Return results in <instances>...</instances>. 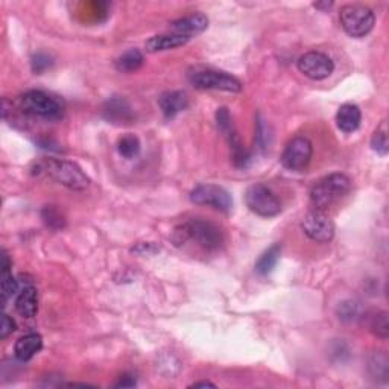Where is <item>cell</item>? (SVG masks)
Masks as SVG:
<instances>
[{"instance_id": "1", "label": "cell", "mask_w": 389, "mask_h": 389, "mask_svg": "<svg viewBox=\"0 0 389 389\" xmlns=\"http://www.w3.org/2000/svg\"><path fill=\"white\" fill-rule=\"evenodd\" d=\"M32 173L38 177H47L58 184L72 190H86L90 186V178L82 169L72 161L60 159H45L35 163Z\"/></svg>"}, {"instance_id": "2", "label": "cell", "mask_w": 389, "mask_h": 389, "mask_svg": "<svg viewBox=\"0 0 389 389\" xmlns=\"http://www.w3.org/2000/svg\"><path fill=\"white\" fill-rule=\"evenodd\" d=\"M172 241L177 246L184 245L192 241L198 246L207 251H214L221 248L223 242V236L221 230L214 223L204 219H190L180 225L172 236Z\"/></svg>"}, {"instance_id": "3", "label": "cell", "mask_w": 389, "mask_h": 389, "mask_svg": "<svg viewBox=\"0 0 389 389\" xmlns=\"http://www.w3.org/2000/svg\"><path fill=\"white\" fill-rule=\"evenodd\" d=\"M351 190V180L345 173H330L321 178L310 190V201L315 210L326 212Z\"/></svg>"}, {"instance_id": "4", "label": "cell", "mask_w": 389, "mask_h": 389, "mask_svg": "<svg viewBox=\"0 0 389 389\" xmlns=\"http://www.w3.org/2000/svg\"><path fill=\"white\" fill-rule=\"evenodd\" d=\"M20 109L31 116H38L43 119H60L63 116V104L56 97L41 90H31L19 99Z\"/></svg>"}, {"instance_id": "5", "label": "cell", "mask_w": 389, "mask_h": 389, "mask_svg": "<svg viewBox=\"0 0 389 389\" xmlns=\"http://www.w3.org/2000/svg\"><path fill=\"white\" fill-rule=\"evenodd\" d=\"M339 20L344 31L353 38H362L368 35L374 28L376 15L368 6L363 5H345L339 11Z\"/></svg>"}, {"instance_id": "6", "label": "cell", "mask_w": 389, "mask_h": 389, "mask_svg": "<svg viewBox=\"0 0 389 389\" xmlns=\"http://www.w3.org/2000/svg\"><path fill=\"white\" fill-rule=\"evenodd\" d=\"M190 84L201 90H221V92H242V82L231 74L212 69H195L189 72Z\"/></svg>"}, {"instance_id": "7", "label": "cell", "mask_w": 389, "mask_h": 389, "mask_svg": "<svg viewBox=\"0 0 389 389\" xmlns=\"http://www.w3.org/2000/svg\"><path fill=\"white\" fill-rule=\"evenodd\" d=\"M245 203L253 213L262 218H274L281 212V204L276 193L264 184H254L248 187Z\"/></svg>"}, {"instance_id": "8", "label": "cell", "mask_w": 389, "mask_h": 389, "mask_svg": "<svg viewBox=\"0 0 389 389\" xmlns=\"http://www.w3.org/2000/svg\"><path fill=\"white\" fill-rule=\"evenodd\" d=\"M190 200L196 205H207L222 213L233 209V198L225 189L216 184H200L190 192Z\"/></svg>"}, {"instance_id": "9", "label": "cell", "mask_w": 389, "mask_h": 389, "mask_svg": "<svg viewBox=\"0 0 389 389\" xmlns=\"http://www.w3.org/2000/svg\"><path fill=\"white\" fill-rule=\"evenodd\" d=\"M313 155V146L308 137H294L281 154V164L289 170L300 172L309 166Z\"/></svg>"}, {"instance_id": "10", "label": "cell", "mask_w": 389, "mask_h": 389, "mask_svg": "<svg viewBox=\"0 0 389 389\" xmlns=\"http://www.w3.org/2000/svg\"><path fill=\"white\" fill-rule=\"evenodd\" d=\"M304 235L319 244L330 242L335 236V223L322 210H313L301 222Z\"/></svg>"}, {"instance_id": "11", "label": "cell", "mask_w": 389, "mask_h": 389, "mask_svg": "<svg viewBox=\"0 0 389 389\" xmlns=\"http://www.w3.org/2000/svg\"><path fill=\"white\" fill-rule=\"evenodd\" d=\"M296 68L304 77L313 81H322L328 78L335 70L332 58L322 52H308L298 58Z\"/></svg>"}, {"instance_id": "12", "label": "cell", "mask_w": 389, "mask_h": 389, "mask_svg": "<svg viewBox=\"0 0 389 389\" xmlns=\"http://www.w3.org/2000/svg\"><path fill=\"white\" fill-rule=\"evenodd\" d=\"M207 26H209V19H207V15L203 13H196L172 22L169 31L172 34L183 35L192 40L193 37L203 34V32L207 29Z\"/></svg>"}, {"instance_id": "13", "label": "cell", "mask_w": 389, "mask_h": 389, "mask_svg": "<svg viewBox=\"0 0 389 389\" xmlns=\"http://www.w3.org/2000/svg\"><path fill=\"white\" fill-rule=\"evenodd\" d=\"M159 105L166 119L175 118L177 114L184 111L189 105V97L184 92H166L159 97Z\"/></svg>"}, {"instance_id": "14", "label": "cell", "mask_w": 389, "mask_h": 389, "mask_svg": "<svg viewBox=\"0 0 389 389\" xmlns=\"http://www.w3.org/2000/svg\"><path fill=\"white\" fill-rule=\"evenodd\" d=\"M360 122L362 113L359 106L354 104H344L336 113V125L342 132H347V134L358 129L360 127Z\"/></svg>"}, {"instance_id": "15", "label": "cell", "mask_w": 389, "mask_h": 389, "mask_svg": "<svg viewBox=\"0 0 389 389\" xmlns=\"http://www.w3.org/2000/svg\"><path fill=\"white\" fill-rule=\"evenodd\" d=\"M190 41V38L183 37V35H177V34H161V35H155L152 38H149L145 45L146 52L149 54H157V52H164V51H170V49H177L187 45Z\"/></svg>"}, {"instance_id": "16", "label": "cell", "mask_w": 389, "mask_h": 389, "mask_svg": "<svg viewBox=\"0 0 389 389\" xmlns=\"http://www.w3.org/2000/svg\"><path fill=\"white\" fill-rule=\"evenodd\" d=\"M43 349V339L38 333L22 336L14 345V354L20 362H28Z\"/></svg>"}, {"instance_id": "17", "label": "cell", "mask_w": 389, "mask_h": 389, "mask_svg": "<svg viewBox=\"0 0 389 389\" xmlns=\"http://www.w3.org/2000/svg\"><path fill=\"white\" fill-rule=\"evenodd\" d=\"M102 114L106 120L113 123H129L132 118H134L128 102L123 101L120 97H114L111 101L106 102L104 105Z\"/></svg>"}, {"instance_id": "18", "label": "cell", "mask_w": 389, "mask_h": 389, "mask_svg": "<svg viewBox=\"0 0 389 389\" xmlns=\"http://www.w3.org/2000/svg\"><path fill=\"white\" fill-rule=\"evenodd\" d=\"M15 309L24 318H34L38 310V296H37V289L29 285L24 286L17 300H15Z\"/></svg>"}, {"instance_id": "19", "label": "cell", "mask_w": 389, "mask_h": 389, "mask_svg": "<svg viewBox=\"0 0 389 389\" xmlns=\"http://www.w3.org/2000/svg\"><path fill=\"white\" fill-rule=\"evenodd\" d=\"M145 63L143 54L138 51V49H129L125 54H122L118 60H116L114 65L116 70L120 73H134L140 68H142Z\"/></svg>"}, {"instance_id": "20", "label": "cell", "mask_w": 389, "mask_h": 389, "mask_svg": "<svg viewBox=\"0 0 389 389\" xmlns=\"http://www.w3.org/2000/svg\"><path fill=\"white\" fill-rule=\"evenodd\" d=\"M280 254H281V246L277 245H272L269 250L264 251L260 259L255 263V271H257L259 276H268L271 274L272 271H274L276 264L280 259Z\"/></svg>"}, {"instance_id": "21", "label": "cell", "mask_w": 389, "mask_h": 389, "mask_svg": "<svg viewBox=\"0 0 389 389\" xmlns=\"http://www.w3.org/2000/svg\"><path fill=\"white\" fill-rule=\"evenodd\" d=\"M11 263L8 259V254L3 251L2 255V304L8 301V298H11L15 292H17V281L11 274Z\"/></svg>"}, {"instance_id": "22", "label": "cell", "mask_w": 389, "mask_h": 389, "mask_svg": "<svg viewBox=\"0 0 389 389\" xmlns=\"http://www.w3.org/2000/svg\"><path fill=\"white\" fill-rule=\"evenodd\" d=\"M368 328L376 336H379L380 339H383V341H385V339H388V336H389L388 313L382 312V310L370 313V315H368Z\"/></svg>"}, {"instance_id": "23", "label": "cell", "mask_w": 389, "mask_h": 389, "mask_svg": "<svg viewBox=\"0 0 389 389\" xmlns=\"http://www.w3.org/2000/svg\"><path fill=\"white\" fill-rule=\"evenodd\" d=\"M368 370L371 372V376L374 379H382V380H388V374H389V362L385 353H377L372 356L370 359V365Z\"/></svg>"}, {"instance_id": "24", "label": "cell", "mask_w": 389, "mask_h": 389, "mask_svg": "<svg viewBox=\"0 0 389 389\" xmlns=\"http://www.w3.org/2000/svg\"><path fill=\"white\" fill-rule=\"evenodd\" d=\"M118 151L123 159H134L140 152V140L132 134L123 136L118 143Z\"/></svg>"}, {"instance_id": "25", "label": "cell", "mask_w": 389, "mask_h": 389, "mask_svg": "<svg viewBox=\"0 0 389 389\" xmlns=\"http://www.w3.org/2000/svg\"><path fill=\"white\" fill-rule=\"evenodd\" d=\"M371 148L372 151H376L380 155H386L389 152V138H388V125L386 122H382L374 136L371 138Z\"/></svg>"}, {"instance_id": "26", "label": "cell", "mask_w": 389, "mask_h": 389, "mask_svg": "<svg viewBox=\"0 0 389 389\" xmlns=\"http://www.w3.org/2000/svg\"><path fill=\"white\" fill-rule=\"evenodd\" d=\"M41 218H43L46 227L51 230H61L65 225V219L63 218V214L52 205L45 207L43 212H41Z\"/></svg>"}, {"instance_id": "27", "label": "cell", "mask_w": 389, "mask_h": 389, "mask_svg": "<svg viewBox=\"0 0 389 389\" xmlns=\"http://www.w3.org/2000/svg\"><path fill=\"white\" fill-rule=\"evenodd\" d=\"M359 313V304L351 300H347L339 304L338 308V317L342 321H353Z\"/></svg>"}, {"instance_id": "28", "label": "cell", "mask_w": 389, "mask_h": 389, "mask_svg": "<svg viewBox=\"0 0 389 389\" xmlns=\"http://www.w3.org/2000/svg\"><path fill=\"white\" fill-rule=\"evenodd\" d=\"M216 122H218L219 129H221L227 137L231 134V132L235 131L233 123H231V116H230V113H228L227 109H219V110H218V113H216Z\"/></svg>"}, {"instance_id": "29", "label": "cell", "mask_w": 389, "mask_h": 389, "mask_svg": "<svg viewBox=\"0 0 389 389\" xmlns=\"http://www.w3.org/2000/svg\"><path fill=\"white\" fill-rule=\"evenodd\" d=\"M31 64H32V70H34L35 73H43L45 70L51 68L52 60H51V56L46 54H35L34 56H32Z\"/></svg>"}, {"instance_id": "30", "label": "cell", "mask_w": 389, "mask_h": 389, "mask_svg": "<svg viewBox=\"0 0 389 389\" xmlns=\"http://www.w3.org/2000/svg\"><path fill=\"white\" fill-rule=\"evenodd\" d=\"M15 330V322L10 315L2 317V324H0V339H6Z\"/></svg>"}, {"instance_id": "31", "label": "cell", "mask_w": 389, "mask_h": 389, "mask_svg": "<svg viewBox=\"0 0 389 389\" xmlns=\"http://www.w3.org/2000/svg\"><path fill=\"white\" fill-rule=\"evenodd\" d=\"M114 386L116 388H132V386H136V380L131 376H123Z\"/></svg>"}, {"instance_id": "32", "label": "cell", "mask_w": 389, "mask_h": 389, "mask_svg": "<svg viewBox=\"0 0 389 389\" xmlns=\"http://www.w3.org/2000/svg\"><path fill=\"white\" fill-rule=\"evenodd\" d=\"M207 386L216 388V385L212 383V382H196V383H193V385H190V388H207Z\"/></svg>"}, {"instance_id": "33", "label": "cell", "mask_w": 389, "mask_h": 389, "mask_svg": "<svg viewBox=\"0 0 389 389\" xmlns=\"http://www.w3.org/2000/svg\"><path fill=\"white\" fill-rule=\"evenodd\" d=\"M333 3H315L317 8H330Z\"/></svg>"}]
</instances>
